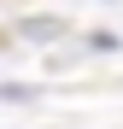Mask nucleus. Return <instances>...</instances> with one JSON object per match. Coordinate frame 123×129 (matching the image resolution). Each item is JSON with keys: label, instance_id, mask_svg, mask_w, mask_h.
Returning <instances> with one entry per match:
<instances>
[{"label": "nucleus", "instance_id": "f257e3e1", "mask_svg": "<svg viewBox=\"0 0 123 129\" xmlns=\"http://www.w3.org/2000/svg\"><path fill=\"white\" fill-rule=\"evenodd\" d=\"M24 35H29V41H47V35H65V24H59V18H29Z\"/></svg>", "mask_w": 123, "mask_h": 129}]
</instances>
